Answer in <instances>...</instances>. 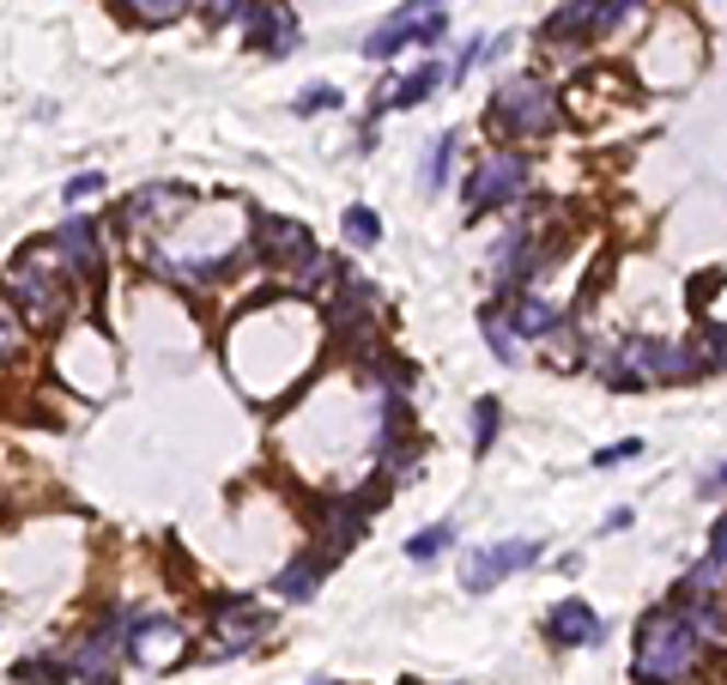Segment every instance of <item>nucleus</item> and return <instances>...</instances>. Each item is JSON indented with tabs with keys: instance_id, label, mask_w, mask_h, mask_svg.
<instances>
[{
	"instance_id": "nucleus-1",
	"label": "nucleus",
	"mask_w": 727,
	"mask_h": 685,
	"mask_svg": "<svg viewBox=\"0 0 727 685\" xmlns=\"http://www.w3.org/2000/svg\"><path fill=\"white\" fill-rule=\"evenodd\" d=\"M697 631L685 625L679 606H655L643 631H636V661H631V680L636 685H679L691 667H697Z\"/></svg>"
},
{
	"instance_id": "nucleus-2",
	"label": "nucleus",
	"mask_w": 727,
	"mask_h": 685,
	"mask_svg": "<svg viewBox=\"0 0 727 685\" xmlns=\"http://www.w3.org/2000/svg\"><path fill=\"white\" fill-rule=\"evenodd\" d=\"M13 298L25 303V322L37 328H55L67 316V303H73V267L61 262V249L37 243L13 262Z\"/></svg>"
},
{
	"instance_id": "nucleus-3",
	"label": "nucleus",
	"mask_w": 727,
	"mask_h": 685,
	"mask_svg": "<svg viewBox=\"0 0 727 685\" xmlns=\"http://www.w3.org/2000/svg\"><path fill=\"white\" fill-rule=\"evenodd\" d=\"M492 128L497 133H516V140H540V133L558 128V92L533 73L521 80H504L492 92Z\"/></svg>"
},
{
	"instance_id": "nucleus-4",
	"label": "nucleus",
	"mask_w": 727,
	"mask_h": 685,
	"mask_svg": "<svg viewBox=\"0 0 727 685\" xmlns=\"http://www.w3.org/2000/svg\"><path fill=\"white\" fill-rule=\"evenodd\" d=\"M624 352V370H631V383L636 388H649V383H691V376H703V352L685 340H649V334H636V340L619 346Z\"/></svg>"
},
{
	"instance_id": "nucleus-5",
	"label": "nucleus",
	"mask_w": 727,
	"mask_h": 685,
	"mask_svg": "<svg viewBox=\"0 0 727 685\" xmlns=\"http://www.w3.org/2000/svg\"><path fill=\"white\" fill-rule=\"evenodd\" d=\"M521 188H528V152H509V146H497V152H485V159L473 164V176H468V212L509 207Z\"/></svg>"
},
{
	"instance_id": "nucleus-6",
	"label": "nucleus",
	"mask_w": 727,
	"mask_h": 685,
	"mask_svg": "<svg viewBox=\"0 0 727 685\" xmlns=\"http://www.w3.org/2000/svg\"><path fill=\"white\" fill-rule=\"evenodd\" d=\"M533 558H540V541H497V546H480V553H468V565H461V589H468V594H485V589H497L504 577L528 570Z\"/></svg>"
},
{
	"instance_id": "nucleus-7",
	"label": "nucleus",
	"mask_w": 727,
	"mask_h": 685,
	"mask_svg": "<svg viewBox=\"0 0 727 685\" xmlns=\"http://www.w3.org/2000/svg\"><path fill=\"white\" fill-rule=\"evenodd\" d=\"M122 655H128V631H116V625H97V631L85 637V643L73 649V661H67V680H91V685H109L122 667Z\"/></svg>"
},
{
	"instance_id": "nucleus-8",
	"label": "nucleus",
	"mask_w": 727,
	"mask_h": 685,
	"mask_svg": "<svg viewBox=\"0 0 727 685\" xmlns=\"http://www.w3.org/2000/svg\"><path fill=\"white\" fill-rule=\"evenodd\" d=\"M545 625H552V643L558 649H600L607 643V625H600V613L588 601H558Z\"/></svg>"
},
{
	"instance_id": "nucleus-9",
	"label": "nucleus",
	"mask_w": 727,
	"mask_h": 685,
	"mask_svg": "<svg viewBox=\"0 0 727 685\" xmlns=\"http://www.w3.org/2000/svg\"><path fill=\"white\" fill-rule=\"evenodd\" d=\"M255 243H261V255L267 262H279V267H298L303 255H315V237L303 231L298 219H255Z\"/></svg>"
},
{
	"instance_id": "nucleus-10",
	"label": "nucleus",
	"mask_w": 727,
	"mask_h": 685,
	"mask_svg": "<svg viewBox=\"0 0 727 685\" xmlns=\"http://www.w3.org/2000/svg\"><path fill=\"white\" fill-rule=\"evenodd\" d=\"M612 31V0H564L558 13L545 19V37L570 43V37H600Z\"/></svg>"
},
{
	"instance_id": "nucleus-11",
	"label": "nucleus",
	"mask_w": 727,
	"mask_h": 685,
	"mask_svg": "<svg viewBox=\"0 0 727 685\" xmlns=\"http://www.w3.org/2000/svg\"><path fill=\"white\" fill-rule=\"evenodd\" d=\"M291 43H298V25H291V13H279L273 0H255V7H249V49H261V55H291Z\"/></svg>"
},
{
	"instance_id": "nucleus-12",
	"label": "nucleus",
	"mask_w": 727,
	"mask_h": 685,
	"mask_svg": "<svg viewBox=\"0 0 727 685\" xmlns=\"http://www.w3.org/2000/svg\"><path fill=\"white\" fill-rule=\"evenodd\" d=\"M679 613H685V625L697 631V643H709V649H727V606L715 601V594H691V589H679Z\"/></svg>"
},
{
	"instance_id": "nucleus-13",
	"label": "nucleus",
	"mask_w": 727,
	"mask_h": 685,
	"mask_svg": "<svg viewBox=\"0 0 727 685\" xmlns=\"http://www.w3.org/2000/svg\"><path fill=\"white\" fill-rule=\"evenodd\" d=\"M261 637V613L249 601H224L219 606V631H212V655H236Z\"/></svg>"
},
{
	"instance_id": "nucleus-14",
	"label": "nucleus",
	"mask_w": 727,
	"mask_h": 685,
	"mask_svg": "<svg viewBox=\"0 0 727 685\" xmlns=\"http://www.w3.org/2000/svg\"><path fill=\"white\" fill-rule=\"evenodd\" d=\"M509 328L521 334V340H545V334H558L564 316H558V303H545V298H528V291H516L509 298Z\"/></svg>"
},
{
	"instance_id": "nucleus-15",
	"label": "nucleus",
	"mask_w": 727,
	"mask_h": 685,
	"mask_svg": "<svg viewBox=\"0 0 727 685\" xmlns=\"http://www.w3.org/2000/svg\"><path fill=\"white\" fill-rule=\"evenodd\" d=\"M49 243L61 249V262L73 267V274H97V224L91 219H67Z\"/></svg>"
},
{
	"instance_id": "nucleus-16",
	"label": "nucleus",
	"mask_w": 727,
	"mask_h": 685,
	"mask_svg": "<svg viewBox=\"0 0 727 685\" xmlns=\"http://www.w3.org/2000/svg\"><path fill=\"white\" fill-rule=\"evenodd\" d=\"M685 589L691 594H722L727 589V515L709 527V558H703V565L685 577Z\"/></svg>"
},
{
	"instance_id": "nucleus-17",
	"label": "nucleus",
	"mask_w": 727,
	"mask_h": 685,
	"mask_svg": "<svg viewBox=\"0 0 727 685\" xmlns=\"http://www.w3.org/2000/svg\"><path fill=\"white\" fill-rule=\"evenodd\" d=\"M322 515H327V558L346 553V546L364 534V503H351V498H327Z\"/></svg>"
},
{
	"instance_id": "nucleus-18",
	"label": "nucleus",
	"mask_w": 727,
	"mask_h": 685,
	"mask_svg": "<svg viewBox=\"0 0 727 685\" xmlns=\"http://www.w3.org/2000/svg\"><path fill=\"white\" fill-rule=\"evenodd\" d=\"M442 80H449V67L425 61V67H413V73H406V80L394 85V97H389V104H394V109H413V104H425V97L437 92Z\"/></svg>"
},
{
	"instance_id": "nucleus-19",
	"label": "nucleus",
	"mask_w": 727,
	"mask_h": 685,
	"mask_svg": "<svg viewBox=\"0 0 727 685\" xmlns=\"http://www.w3.org/2000/svg\"><path fill=\"white\" fill-rule=\"evenodd\" d=\"M322 570H327V558H298V565H286L279 570V594H286V601H310V594L322 589Z\"/></svg>"
},
{
	"instance_id": "nucleus-20",
	"label": "nucleus",
	"mask_w": 727,
	"mask_h": 685,
	"mask_svg": "<svg viewBox=\"0 0 727 685\" xmlns=\"http://www.w3.org/2000/svg\"><path fill=\"white\" fill-rule=\"evenodd\" d=\"M485 340H492L497 364H521V334L504 322V310H485Z\"/></svg>"
},
{
	"instance_id": "nucleus-21",
	"label": "nucleus",
	"mask_w": 727,
	"mask_h": 685,
	"mask_svg": "<svg viewBox=\"0 0 727 685\" xmlns=\"http://www.w3.org/2000/svg\"><path fill=\"white\" fill-rule=\"evenodd\" d=\"M454 546V522H430L418 541H406V558H418V565H430V558H442Z\"/></svg>"
},
{
	"instance_id": "nucleus-22",
	"label": "nucleus",
	"mask_w": 727,
	"mask_h": 685,
	"mask_svg": "<svg viewBox=\"0 0 727 685\" xmlns=\"http://www.w3.org/2000/svg\"><path fill=\"white\" fill-rule=\"evenodd\" d=\"M346 243L351 249H370V243H382V219L370 207H346Z\"/></svg>"
},
{
	"instance_id": "nucleus-23",
	"label": "nucleus",
	"mask_w": 727,
	"mask_h": 685,
	"mask_svg": "<svg viewBox=\"0 0 727 685\" xmlns=\"http://www.w3.org/2000/svg\"><path fill=\"white\" fill-rule=\"evenodd\" d=\"M454 146H461V133H437V140H430V164H425V188H442V183H449V164H454Z\"/></svg>"
},
{
	"instance_id": "nucleus-24",
	"label": "nucleus",
	"mask_w": 727,
	"mask_h": 685,
	"mask_svg": "<svg viewBox=\"0 0 727 685\" xmlns=\"http://www.w3.org/2000/svg\"><path fill=\"white\" fill-rule=\"evenodd\" d=\"M497 425H504V407H497V400L485 395L480 407H473V449H480V455L497 443Z\"/></svg>"
},
{
	"instance_id": "nucleus-25",
	"label": "nucleus",
	"mask_w": 727,
	"mask_h": 685,
	"mask_svg": "<svg viewBox=\"0 0 727 685\" xmlns=\"http://www.w3.org/2000/svg\"><path fill=\"white\" fill-rule=\"evenodd\" d=\"M128 7L146 19V25H164V19H182L188 7H195V0H128Z\"/></svg>"
},
{
	"instance_id": "nucleus-26",
	"label": "nucleus",
	"mask_w": 727,
	"mask_h": 685,
	"mask_svg": "<svg viewBox=\"0 0 727 685\" xmlns=\"http://www.w3.org/2000/svg\"><path fill=\"white\" fill-rule=\"evenodd\" d=\"M13 352H25V322H19L7 303H0V364H7Z\"/></svg>"
},
{
	"instance_id": "nucleus-27",
	"label": "nucleus",
	"mask_w": 727,
	"mask_h": 685,
	"mask_svg": "<svg viewBox=\"0 0 727 685\" xmlns=\"http://www.w3.org/2000/svg\"><path fill=\"white\" fill-rule=\"evenodd\" d=\"M697 352H703V364H709V370H727V328H715V322H709V328L697 334Z\"/></svg>"
},
{
	"instance_id": "nucleus-28",
	"label": "nucleus",
	"mask_w": 727,
	"mask_h": 685,
	"mask_svg": "<svg viewBox=\"0 0 727 685\" xmlns=\"http://www.w3.org/2000/svg\"><path fill=\"white\" fill-rule=\"evenodd\" d=\"M480 61H485V43H480V37H468V43H461V55L449 61V80L461 85V80H468V73H473Z\"/></svg>"
},
{
	"instance_id": "nucleus-29",
	"label": "nucleus",
	"mask_w": 727,
	"mask_h": 685,
	"mask_svg": "<svg viewBox=\"0 0 727 685\" xmlns=\"http://www.w3.org/2000/svg\"><path fill=\"white\" fill-rule=\"evenodd\" d=\"M91 195H104V176H97V171L73 176V183L61 188V200H67V207H79V200H91Z\"/></svg>"
},
{
	"instance_id": "nucleus-30",
	"label": "nucleus",
	"mask_w": 727,
	"mask_h": 685,
	"mask_svg": "<svg viewBox=\"0 0 727 685\" xmlns=\"http://www.w3.org/2000/svg\"><path fill=\"white\" fill-rule=\"evenodd\" d=\"M13 680H37V685H55V680H67V667H55V661H19V667H13Z\"/></svg>"
},
{
	"instance_id": "nucleus-31",
	"label": "nucleus",
	"mask_w": 727,
	"mask_h": 685,
	"mask_svg": "<svg viewBox=\"0 0 727 685\" xmlns=\"http://www.w3.org/2000/svg\"><path fill=\"white\" fill-rule=\"evenodd\" d=\"M315 109H339V92H334V85H310V92L298 97V116H315Z\"/></svg>"
},
{
	"instance_id": "nucleus-32",
	"label": "nucleus",
	"mask_w": 727,
	"mask_h": 685,
	"mask_svg": "<svg viewBox=\"0 0 727 685\" xmlns=\"http://www.w3.org/2000/svg\"><path fill=\"white\" fill-rule=\"evenodd\" d=\"M631 455H643V443H612V449H595V467H619V462H631Z\"/></svg>"
},
{
	"instance_id": "nucleus-33",
	"label": "nucleus",
	"mask_w": 727,
	"mask_h": 685,
	"mask_svg": "<svg viewBox=\"0 0 727 685\" xmlns=\"http://www.w3.org/2000/svg\"><path fill=\"white\" fill-rule=\"evenodd\" d=\"M255 0H207V13H212V25H231V19H243Z\"/></svg>"
},
{
	"instance_id": "nucleus-34",
	"label": "nucleus",
	"mask_w": 727,
	"mask_h": 685,
	"mask_svg": "<svg viewBox=\"0 0 727 685\" xmlns=\"http://www.w3.org/2000/svg\"><path fill=\"white\" fill-rule=\"evenodd\" d=\"M715 491H727V462H722V467H715V474H709V479H703V498H715Z\"/></svg>"
},
{
	"instance_id": "nucleus-35",
	"label": "nucleus",
	"mask_w": 727,
	"mask_h": 685,
	"mask_svg": "<svg viewBox=\"0 0 727 685\" xmlns=\"http://www.w3.org/2000/svg\"><path fill=\"white\" fill-rule=\"evenodd\" d=\"M315 685H334V680H315Z\"/></svg>"
},
{
	"instance_id": "nucleus-36",
	"label": "nucleus",
	"mask_w": 727,
	"mask_h": 685,
	"mask_svg": "<svg viewBox=\"0 0 727 685\" xmlns=\"http://www.w3.org/2000/svg\"><path fill=\"white\" fill-rule=\"evenodd\" d=\"M406 685H413V680H406Z\"/></svg>"
}]
</instances>
